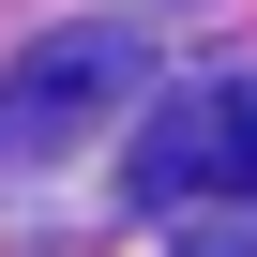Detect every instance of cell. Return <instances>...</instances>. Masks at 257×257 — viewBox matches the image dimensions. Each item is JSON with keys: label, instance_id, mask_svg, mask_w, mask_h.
Listing matches in <instances>:
<instances>
[{"label": "cell", "instance_id": "6da1fadb", "mask_svg": "<svg viewBox=\"0 0 257 257\" xmlns=\"http://www.w3.org/2000/svg\"><path fill=\"white\" fill-rule=\"evenodd\" d=\"M137 197L182 212V197H257V76H212L182 91L152 137H137Z\"/></svg>", "mask_w": 257, "mask_h": 257}, {"label": "cell", "instance_id": "7a4b0ae2", "mask_svg": "<svg viewBox=\"0 0 257 257\" xmlns=\"http://www.w3.org/2000/svg\"><path fill=\"white\" fill-rule=\"evenodd\" d=\"M121 91H137V31H46L16 61V91H0V167L16 152H61L76 121H106Z\"/></svg>", "mask_w": 257, "mask_h": 257}]
</instances>
